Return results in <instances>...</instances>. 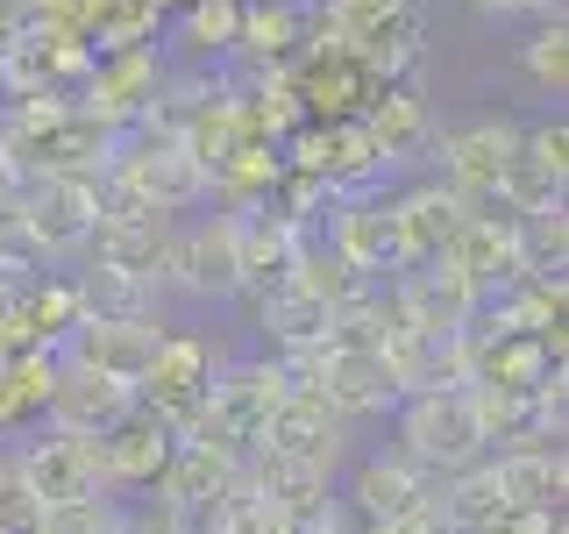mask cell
Segmentation results:
<instances>
[{"label":"cell","instance_id":"obj_2","mask_svg":"<svg viewBox=\"0 0 569 534\" xmlns=\"http://www.w3.org/2000/svg\"><path fill=\"white\" fill-rule=\"evenodd\" d=\"M8 228L29 243L36 264L86 257V243H93V228H100V178H79V171L22 178V192H14V207H8Z\"/></svg>","mask_w":569,"mask_h":534},{"label":"cell","instance_id":"obj_14","mask_svg":"<svg viewBox=\"0 0 569 534\" xmlns=\"http://www.w3.org/2000/svg\"><path fill=\"white\" fill-rule=\"evenodd\" d=\"M157 343H164L157 320H79V328L58 343V356H64V364L100 370V378H114V385H142Z\"/></svg>","mask_w":569,"mask_h":534},{"label":"cell","instance_id":"obj_11","mask_svg":"<svg viewBox=\"0 0 569 534\" xmlns=\"http://www.w3.org/2000/svg\"><path fill=\"white\" fill-rule=\"evenodd\" d=\"M129 414H136V385H114V378H100V370L64 364V356H58V378H50V399H43V427H50V435L100 442V435H114Z\"/></svg>","mask_w":569,"mask_h":534},{"label":"cell","instance_id":"obj_32","mask_svg":"<svg viewBox=\"0 0 569 534\" xmlns=\"http://www.w3.org/2000/svg\"><path fill=\"white\" fill-rule=\"evenodd\" d=\"M114 534H186V521L164 498H142V506H114Z\"/></svg>","mask_w":569,"mask_h":534},{"label":"cell","instance_id":"obj_34","mask_svg":"<svg viewBox=\"0 0 569 534\" xmlns=\"http://www.w3.org/2000/svg\"><path fill=\"white\" fill-rule=\"evenodd\" d=\"M363 534H456V527L441 521V506H435V498H420L413 513H391V521H378V527H363Z\"/></svg>","mask_w":569,"mask_h":534},{"label":"cell","instance_id":"obj_12","mask_svg":"<svg viewBox=\"0 0 569 534\" xmlns=\"http://www.w3.org/2000/svg\"><path fill=\"white\" fill-rule=\"evenodd\" d=\"M385 307L399 328H420V335H462V320H470L477 293L470 278L456 271V264H406L399 278H385Z\"/></svg>","mask_w":569,"mask_h":534},{"label":"cell","instance_id":"obj_19","mask_svg":"<svg viewBox=\"0 0 569 534\" xmlns=\"http://www.w3.org/2000/svg\"><path fill=\"white\" fill-rule=\"evenodd\" d=\"M385 370H391V385H399V399L470 385L462 335H420V328H399V320H391V335H385Z\"/></svg>","mask_w":569,"mask_h":534},{"label":"cell","instance_id":"obj_23","mask_svg":"<svg viewBox=\"0 0 569 534\" xmlns=\"http://www.w3.org/2000/svg\"><path fill=\"white\" fill-rule=\"evenodd\" d=\"M391 214H399V236H406V257H413V264L449 257V243L462 236V221H470V207H462L456 192L441 186V178H427V186L399 192V200H391Z\"/></svg>","mask_w":569,"mask_h":534},{"label":"cell","instance_id":"obj_25","mask_svg":"<svg viewBox=\"0 0 569 534\" xmlns=\"http://www.w3.org/2000/svg\"><path fill=\"white\" fill-rule=\"evenodd\" d=\"M50 378H58V349L0 356V435H29V427H43Z\"/></svg>","mask_w":569,"mask_h":534},{"label":"cell","instance_id":"obj_24","mask_svg":"<svg viewBox=\"0 0 569 534\" xmlns=\"http://www.w3.org/2000/svg\"><path fill=\"white\" fill-rule=\"evenodd\" d=\"M71 299H79V320H157V299L164 285L136 278V271H114V264H93L86 257L71 271Z\"/></svg>","mask_w":569,"mask_h":534},{"label":"cell","instance_id":"obj_3","mask_svg":"<svg viewBox=\"0 0 569 534\" xmlns=\"http://www.w3.org/2000/svg\"><path fill=\"white\" fill-rule=\"evenodd\" d=\"M391 414H399V456L413 463V471H427L435 485L491 456L485 449V427H477V406H470V385L413 392V399H399Z\"/></svg>","mask_w":569,"mask_h":534},{"label":"cell","instance_id":"obj_21","mask_svg":"<svg viewBox=\"0 0 569 534\" xmlns=\"http://www.w3.org/2000/svg\"><path fill=\"white\" fill-rule=\"evenodd\" d=\"M441 264H456V271L470 278V293H498V285H512V278H520V228H512V214H470Z\"/></svg>","mask_w":569,"mask_h":534},{"label":"cell","instance_id":"obj_26","mask_svg":"<svg viewBox=\"0 0 569 534\" xmlns=\"http://www.w3.org/2000/svg\"><path fill=\"white\" fill-rule=\"evenodd\" d=\"M257 328L271 335V356H320L328 349V307H320L313 293H299V285H284V293L257 299Z\"/></svg>","mask_w":569,"mask_h":534},{"label":"cell","instance_id":"obj_20","mask_svg":"<svg viewBox=\"0 0 569 534\" xmlns=\"http://www.w3.org/2000/svg\"><path fill=\"white\" fill-rule=\"evenodd\" d=\"M178 449V435L157 414H136L114 427V435H100V471H107V492H157V477H164V463Z\"/></svg>","mask_w":569,"mask_h":534},{"label":"cell","instance_id":"obj_27","mask_svg":"<svg viewBox=\"0 0 569 534\" xmlns=\"http://www.w3.org/2000/svg\"><path fill=\"white\" fill-rule=\"evenodd\" d=\"M435 506H441V521H449L456 534H498V521H506V498H498L491 456L470 463V471H456V477H441V485H435Z\"/></svg>","mask_w":569,"mask_h":534},{"label":"cell","instance_id":"obj_31","mask_svg":"<svg viewBox=\"0 0 569 534\" xmlns=\"http://www.w3.org/2000/svg\"><path fill=\"white\" fill-rule=\"evenodd\" d=\"M36 521H43V506L29 498V485L14 477L8 449H0V534H36Z\"/></svg>","mask_w":569,"mask_h":534},{"label":"cell","instance_id":"obj_10","mask_svg":"<svg viewBox=\"0 0 569 534\" xmlns=\"http://www.w3.org/2000/svg\"><path fill=\"white\" fill-rule=\"evenodd\" d=\"M307 249V228H292L271 200L257 207H236V299H271L292 285V264Z\"/></svg>","mask_w":569,"mask_h":534},{"label":"cell","instance_id":"obj_8","mask_svg":"<svg viewBox=\"0 0 569 534\" xmlns=\"http://www.w3.org/2000/svg\"><path fill=\"white\" fill-rule=\"evenodd\" d=\"M14 477L29 485L36 506H71V498H114L107 492V471H100V442H79V435H50V427H29L22 449H8Z\"/></svg>","mask_w":569,"mask_h":534},{"label":"cell","instance_id":"obj_17","mask_svg":"<svg viewBox=\"0 0 569 534\" xmlns=\"http://www.w3.org/2000/svg\"><path fill=\"white\" fill-rule=\"evenodd\" d=\"M349 506V521L356 527H378V521H391V513H413L420 498H435V477L427 471H413L399 449H370L363 463H356V477H349V492H335Z\"/></svg>","mask_w":569,"mask_h":534},{"label":"cell","instance_id":"obj_37","mask_svg":"<svg viewBox=\"0 0 569 534\" xmlns=\"http://www.w3.org/2000/svg\"><path fill=\"white\" fill-rule=\"evenodd\" d=\"M14 192H22V171H14V165H8V157H0V214H8V207H14Z\"/></svg>","mask_w":569,"mask_h":534},{"label":"cell","instance_id":"obj_29","mask_svg":"<svg viewBox=\"0 0 569 534\" xmlns=\"http://www.w3.org/2000/svg\"><path fill=\"white\" fill-rule=\"evenodd\" d=\"M186 43L228 58L242 43V0H186Z\"/></svg>","mask_w":569,"mask_h":534},{"label":"cell","instance_id":"obj_9","mask_svg":"<svg viewBox=\"0 0 569 534\" xmlns=\"http://www.w3.org/2000/svg\"><path fill=\"white\" fill-rule=\"evenodd\" d=\"M157 285H178V293H192V299H236V207L178 221Z\"/></svg>","mask_w":569,"mask_h":534},{"label":"cell","instance_id":"obj_36","mask_svg":"<svg viewBox=\"0 0 569 534\" xmlns=\"http://www.w3.org/2000/svg\"><path fill=\"white\" fill-rule=\"evenodd\" d=\"M477 14H491V22H512V14H533V0H470Z\"/></svg>","mask_w":569,"mask_h":534},{"label":"cell","instance_id":"obj_6","mask_svg":"<svg viewBox=\"0 0 569 534\" xmlns=\"http://www.w3.org/2000/svg\"><path fill=\"white\" fill-rule=\"evenodd\" d=\"M213 370H221V349H213L207 335L164 328V343H157L150 370H142V385H136V406H142V414H157L171 435H192V427H200Z\"/></svg>","mask_w":569,"mask_h":534},{"label":"cell","instance_id":"obj_13","mask_svg":"<svg viewBox=\"0 0 569 534\" xmlns=\"http://www.w3.org/2000/svg\"><path fill=\"white\" fill-rule=\"evenodd\" d=\"M349 449V421L320 399L313 385H284L271 427H263V456H292V463H313V471L335 477V463Z\"/></svg>","mask_w":569,"mask_h":534},{"label":"cell","instance_id":"obj_4","mask_svg":"<svg viewBox=\"0 0 569 534\" xmlns=\"http://www.w3.org/2000/svg\"><path fill=\"white\" fill-rule=\"evenodd\" d=\"M278 399H284V378H278L271 356H236V364L213 370L207 406H200V427H192V435L221 442L228 456H242V463H249V456L263 449V427H271Z\"/></svg>","mask_w":569,"mask_h":534},{"label":"cell","instance_id":"obj_16","mask_svg":"<svg viewBox=\"0 0 569 534\" xmlns=\"http://www.w3.org/2000/svg\"><path fill=\"white\" fill-rule=\"evenodd\" d=\"M313 392L342 421L391 414V406H399V385H391V370H385V349H320L313 356Z\"/></svg>","mask_w":569,"mask_h":534},{"label":"cell","instance_id":"obj_5","mask_svg":"<svg viewBox=\"0 0 569 534\" xmlns=\"http://www.w3.org/2000/svg\"><path fill=\"white\" fill-rule=\"evenodd\" d=\"M441 165V186L456 200H506V178L520 165V121L512 115H470V121H449L435 129V150Z\"/></svg>","mask_w":569,"mask_h":534},{"label":"cell","instance_id":"obj_18","mask_svg":"<svg viewBox=\"0 0 569 534\" xmlns=\"http://www.w3.org/2000/svg\"><path fill=\"white\" fill-rule=\"evenodd\" d=\"M236 477H242V456H228L221 442H207V435H178V449H171V463H164V477H157L150 498H164L178 521H186V513L213 506Z\"/></svg>","mask_w":569,"mask_h":534},{"label":"cell","instance_id":"obj_30","mask_svg":"<svg viewBox=\"0 0 569 534\" xmlns=\"http://www.w3.org/2000/svg\"><path fill=\"white\" fill-rule=\"evenodd\" d=\"M36 534H114V498H71V506H43Z\"/></svg>","mask_w":569,"mask_h":534},{"label":"cell","instance_id":"obj_35","mask_svg":"<svg viewBox=\"0 0 569 534\" xmlns=\"http://www.w3.org/2000/svg\"><path fill=\"white\" fill-rule=\"evenodd\" d=\"M498 534H562V506H533V513H506Z\"/></svg>","mask_w":569,"mask_h":534},{"label":"cell","instance_id":"obj_7","mask_svg":"<svg viewBox=\"0 0 569 534\" xmlns=\"http://www.w3.org/2000/svg\"><path fill=\"white\" fill-rule=\"evenodd\" d=\"M335 249V257L349 264V271H363L370 285H385V278H399L406 264V236H399V214H391V200L378 186L370 192H342V200L328 207V236H320Z\"/></svg>","mask_w":569,"mask_h":534},{"label":"cell","instance_id":"obj_1","mask_svg":"<svg viewBox=\"0 0 569 534\" xmlns=\"http://www.w3.org/2000/svg\"><path fill=\"white\" fill-rule=\"evenodd\" d=\"M420 36H427L420 0H328V14H320V43L370 65L385 86L413 79V65L427 58Z\"/></svg>","mask_w":569,"mask_h":534},{"label":"cell","instance_id":"obj_28","mask_svg":"<svg viewBox=\"0 0 569 534\" xmlns=\"http://www.w3.org/2000/svg\"><path fill=\"white\" fill-rule=\"evenodd\" d=\"M520 71L533 79V93H548L562 107V93H569V22L562 14H541V29L520 43Z\"/></svg>","mask_w":569,"mask_h":534},{"label":"cell","instance_id":"obj_33","mask_svg":"<svg viewBox=\"0 0 569 534\" xmlns=\"http://www.w3.org/2000/svg\"><path fill=\"white\" fill-rule=\"evenodd\" d=\"M284 534H363V527L349 521V506H342V498H320V506L292 513V521H284Z\"/></svg>","mask_w":569,"mask_h":534},{"label":"cell","instance_id":"obj_15","mask_svg":"<svg viewBox=\"0 0 569 534\" xmlns=\"http://www.w3.org/2000/svg\"><path fill=\"white\" fill-rule=\"evenodd\" d=\"M363 136H370V150H378V165H427V150H435V107L420 100V86L413 79H399V86H385L378 100L363 107Z\"/></svg>","mask_w":569,"mask_h":534},{"label":"cell","instance_id":"obj_22","mask_svg":"<svg viewBox=\"0 0 569 534\" xmlns=\"http://www.w3.org/2000/svg\"><path fill=\"white\" fill-rule=\"evenodd\" d=\"M491 477H498V498H506V513L562 506V492H569V456H562V442L498 449V456H491Z\"/></svg>","mask_w":569,"mask_h":534}]
</instances>
